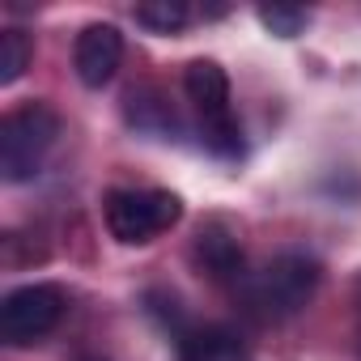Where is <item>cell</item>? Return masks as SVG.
<instances>
[{"instance_id":"obj_7","label":"cell","mask_w":361,"mask_h":361,"mask_svg":"<svg viewBox=\"0 0 361 361\" xmlns=\"http://www.w3.org/2000/svg\"><path fill=\"white\" fill-rule=\"evenodd\" d=\"M178 361H251V353L226 327H192L178 336Z\"/></svg>"},{"instance_id":"obj_8","label":"cell","mask_w":361,"mask_h":361,"mask_svg":"<svg viewBox=\"0 0 361 361\" xmlns=\"http://www.w3.org/2000/svg\"><path fill=\"white\" fill-rule=\"evenodd\" d=\"M196 264H200L213 281L238 276V272H243V247H238V238H234L226 226H209V230H200V238H196Z\"/></svg>"},{"instance_id":"obj_4","label":"cell","mask_w":361,"mask_h":361,"mask_svg":"<svg viewBox=\"0 0 361 361\" xmlns=\"http://www.w3.org/2000/svg\"><path fill=\"white\" fill-rule=\"evenodd\" d=\"M183 85H188L192 106H196L204 145L217 157H238L243 153V132H238V119H234V106H230V77H226V68L217 60H196V64H188Z\"/></svg>"},{"instance_id":"obj_10","label":"cell","mask_w":361,"mask_h":361,"mask_svg":"<svg viewBox=\"0 0 361 361\" xmlns=\"http://www.w3.org/2000/svg\"><path fill=\"white\" fill-rule=\"evenodd\" d=\"M30 56H35V47H30V39L22 30L0 35V85H13L30 68Z\"/></svg>"},{"instance_id":"obj_9","label":"cell","mask_w":361,"mask_h":361,"mask_svg":"<svg viewBox=\"0 0 361 361\" xmlns=\"http://www.w3.org/2000/svg\"><path fill=\"white\" fill-rule=\"evenodd\" d=\"M192 18V9L183 5V0H145V5H136V22L153 35H174L183 30Z\"/></svg>"},{"instance_id":"obj_13","label":"cell","mask_w":361,"mask_h":361,"mask_svg":"<svg viewBox=\"0 0 361 361\" xmlns=\"http://www.w3.org/2000/svg\"><path fill=\"white\" fill-rule=\"evenodd\" d=\"M81 361H102V357H81Z\"/></svg>"},{"instance_id":"obj_2","label":"cell","mask_w":361,"mask_h":361,"mask_svg":"<svg viewBox=\"0 0 361 361\" xmlns=\"http://www.w3.org/2000/svg\"><path fill=\"white\" fill-rule=\"evenodd\" d=\"M60 136V115L47 102H26L0 119V174L5 183H30Z\"/></svg>"},{"instance_id":"obj_1","label":"cell","mask_w":361,"mask_h":361,"mask_svg":"<svg viewBox=\"0 0 361 361\" xmlns=\"http://www.w3.org/2000/svg\"><path fill=\"white\" fill-rule=\"evenodd\" d=\"M319 281H323L319 259H310V255H302V251H285V255H276L272 264H264L255 276L243 281V302H247V310H251L255 319L276 323V319L298 314V310L314 298Z\"/></svg>"},{"instance_id":"obj_5","label":"cell","mask_w":361,"mask_h":361,"mask_svg":"<svg viewBox=\"0 0 361 361\" xmlns=\"http://www.w3.org/2000/svg\"><path fill=\"white\" fill-rule=\"evenodd\" d=\"M64 289L60 285H47V281H35V285H22L13 289L5 302H0V340L13 344V348H26V344H39L43 336L56 331V323L64 319Z\"/></svg>"},{"instance_id":"obj_12","label":"cell","mask_w":361,"mask_h":361,"mask_svg":"<svg viewBox=\"0 0 361 361\" xmlns=\"http://www.w3.org/2000/svg\"><path fill=\"white\" fill-rule=\"evenodd\" d=\"M353 314H357V348H361V276L353 281Z\"/></svg>"},{"instance_id":"obj_11","label":"cell","mask_w":361,"mask_h":361,"mask_svg":"<svg viewBox=\"0 0 361 361\" xmlns=\"http://www.w3.org/2000/svg\"><path fill=\"white\" fill-rule=\"evenodd\" d=\"M255 18H259V22H264V30H272L276 39H293V35H302V30H306V22H310V13H306V9H298V5H264Z\"/></svg>"},{"instance_id":"obj_6","label":"cell","mask_w":361,"mask_h":361,"mask_svg":"<svg viewBox=\"0 0 361 361\" xmlns=\"http://www.w3.org/2000/svg\"><path fill=\"white\" fill-rule=\"evenodd\" d=\"M123 60V35L111 26V22H94L77 35V47H73V68L81 77V85L90 90H102L115 68Z\"/></svg>"},{"instance_id":"obj_3","label":"cell","mask_w":361,"mask_h":361,"mask_svg":"<svg viewBox=\"0 0 361 361\" xmlns=\"http://www.w3.org/2000/svg\"><path fill=\"white\" fill-rule=\"evenodd\" d=\"M102 217H106V230L115 243L140 247V243H153L157 234H166L170 226H178L183 200L166 188H115V192H106Z\"/></svg>"}]
</instances>
